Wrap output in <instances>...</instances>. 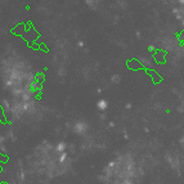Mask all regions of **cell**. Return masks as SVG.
Returning <instances> with one entry per match:
<instances>
[{
    "label": "cell",
    "instance_id": "cell-1",
    "mask_svg": "<svg viewBox=\"0 0 184 184\" xmlns=\"http://www.w3.org/2000/svg\"><path fill=\"white\" fill-rule=\"evenodd\" d=\"M98 107H99L100 109H106L107 108V103L104 102V100H100V102H98Z\"/></svg>",
    "mask_w": 184,
    "mask_h": 184
},
{
    "label": "cell",
    "instance_id": "cell-3",
    "mask_svg": "<svg viewBox=\"0 0 184 184\" xmlns=\"http://www.w3.org/2000/svg\"><path fill=\"white\" fill-rule=\"evenodd\" d=\"M180 1H182V3H184V0H180Z\"/></svg>",
    "mask_w": 184,
    "mask_h": 184
},
{
    "label": "cell",
    "instance_id": "cell-2",
    "mask_svg": "<svg viewBox=\"0 0 184 184\" xmlns=\"http://www.w3.org/2000/svg\"><path fill=\"white\" fill-rule=\"evenodd\" d=\"M182 142H183V143H184V136H183V138H182Z\"/></svg>",
    "mask_w": 184,
    "mask_h": 184
}]
</instances>
